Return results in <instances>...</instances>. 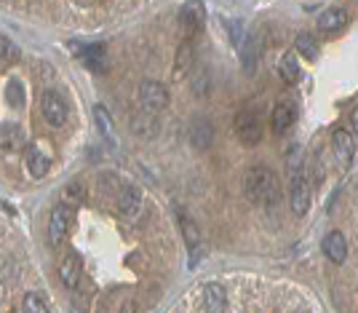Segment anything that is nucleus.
Returning <instances> with one entry per match:
<instances>
[{
    "instance_id": "19",
    "label": "nucleus",
    "mask_w": 358,
    "mask_h": 313,
    "mask_svg": "<svg viewBox=\"0 0 358 313\" xmlns=\"http://www.w3.org/2000/svg\"><path fill=\"white\" fill-rule=\"evenodd\" d=\"M278 73H281V78H284L289 86L299 83V78H302V70H299L297 57H294V54H284V57H281V62H278Z\"/></svg>"
},
{
    "instance_id": "17",
    "label": "nucleus",
    "mask_w": 358,
    "mask_h": 313,
    "mask_svg": "<svg viewBox=\"0 0 358 313\" xmlns=\"http://www.w3.org/2000/svg\"><path fill=\"white\" fill-rule=\"evenodd\" d=\"M27 169H30V174L35 179L45 177V172H48V155H45V150L41 145H30L27 148Z\"/></svg>"
},
{
    "instance_id": "26",
    "label": "nucleus",
    "mask_w": 358,
    "mask_h": 313,
    "mask_svg": "<svg viewBox=\"0 0 358 313\" xmlns=\"http://www.w3.org/2000/svg\"><path fill=\"white\" fill-rule=\"evenodd\" d=\"M19 60V48L11 38H6V35H0V62L3 64H14Z\"/></svg>"
},
{
    "instance_id": "4",
    "label": "nucleus",
    "mask_w": 358,
    "mask_h": 313,
    "mask_svg": "<svg viewBox=\"0 0 358 313\" xmlns=\"http://www.w3.org/2000/svg\"><path fill=\"white\" fill-rule=\"evenodd\" d=\"M139 104H142V113L155 116V113L166 110V104H169V91H166V86L158 83V81H142V86H139Z\"/></svg>"
},
{
    "instance_id": "24",
    "label": "nucleus",
    "mask_w": 358,
    "mask_h": 313,
    "mask_svg": "<svg viewBox=\"0 0 358 313\" xmlns=\"http://www.w3.org/2000/svg\"><path fill=\"white\" fill-rule=\"evenodd\" d=\"M294 48H297L305 60H315L318 57V41H315L310 32H299L297 41H294Z\"/></svg>"
},
{
    "instance_id": "28",
    "label": "nucleus",
    "mask_w": 358,
    "mask_h": 313,
    "mask_svg": "<svg viewBox=\"0 0 358 313\" xmlns=\"http://www.w3.org/2000/svg\"><path fill=\"white\" fill-rule=\"evenodd\" d=\"M193 89H195V94L198 97H203L206 91H209V73L201 67V70H195V75H193Z\"/></svg>"
},
{
    "instance_id": "20",
    "label": "nucleus",
    "mask_w": 358,
    "mask_h": 313,
    "mask_svg": "<svg viewBox=\"0 0 358 313\" xmlns=\"http://www.w3.org/2000/svg\"><path fill=\"white\" fill-rule=\"evenodd\" d=\"M131 129L139 137H155L158 134V120L150 113H136L134 118H131Z\"/></svg>"
},
{
    "instance_id": "8",
    "label": "nucleus",
    "mask_w": 358,
    "mask_h": 313,
    "mask_svg": "<svg viewBox=\"0 0 358 313\" xmlns=\"http://www.w3.org/2000/svg\"><path fill=\"white\" fill-rule=\"evenodd\" d=\"M331 148H334V155L340 158V164H353V155H356V137L348 129H337L334 137H331Z\"/></svg>"
},
{
    "instance_id": "13",
    "label": "nucleus",
    "mask_w": 358,
    "mask_h": 313,
    "mask_svg": "<svg viewBox=\"0 0 358 313\" xmlns=\"http://www.w3.org/2000/svg\"><path fill=\"white\" fill-rule=\"evenodd\" d=\"M203 308L206 313H224L227 308V295H224V286L217 281L206 284V289H203Z\"/></svg>"
},
{
    "instance_id": "9",
    "label": "nucleus",
    "mask_w": 358,
    "mask_h": 313,
    "mask_svg": "<svg viewBox=\"0 0 358 313\" xmlns=\"http://www.w3.org/2000/svg\"><path fill=\"white\" fill-rule=\"evenodd\" d=\"M142 207V190L136 185H123L118 193V211L123 217H136Z\"/></svg>"
},
{
    "instance_id": "18",
    "label": "nucleus",
    "mask_w": 358,
    "mask_h": 313,
    "mask_svg": "<svg viewBox=\"0 0 358 313\" xmlns=\"http://www.w3.org/2000/svg\"><path fill=\"white\" fill-rule=\"evenodd\" d=\"M241 64H243V70L246 73H254L257 70V62H259V46H257V38L249 35L243 43H241Z\"/></svg>"
},
{
    "instance_id": "6",
    "label": "nucleus",
    "mask_w": 358,
    "mask_h": 313,
    "mask_svg": "<svg viewBox=\"0 0 358 313\" xmlns=\"http://www.w3.org/2000/svg\"><path fill=\"white\" fill-rule=\"evenodd\" d=\"M70 223H73V209L67 207V204L54 207L51 220H48V241H51V246L62 244V239H64L67 230H70Z\"/></svg>"
},
{
    "instance_id": "10",
    "label": "nucleus",
    "mask_w": 358,
    "mask_h": 313,
    "mask_svg": "<svg viewBox=\"0 0 358 313\" xmlns=\"http://www.w3.org/2000/svg\"><path fill=\"white\" fill-rule=\"evenodd\" d=\"M324 254H327L331 263L343 265L345 257H348V239H345V233H340V230L327 233V239H324Z\"/></svg>"
},
{
    "instance_id": "3",
    "label": "nucleus",
    "mask_w": 358,
    "mask_h": 313,
    "mask_svg": "<svg viewBox=\"0 0 358 313\" xmlns=\"http://www.w3.org/2000/svg\"><path fill=\"white\" fill-rule=\"evenodd\" d=\"M236 134L243 145H257L262 139V110L257 102L241 107L238 118H236Z\"/></svg>"
},
{
    "instance_id": "22",
    "label": "nucleus",
    "mask_w": 358,
    "mask_h": 313,
    "mask_svg": "<svg viewBox=\"0 0 358 313\" xmlns=\"http://www.w3.org/2000/svg\"><path fill=\"white\" fill-rule=\"evenodd\" d=\"M19 145H22V129L16 123H3L0 126V148L16 150Z\"/></svg>"
},
{
    "instance_id": "1",
    "label": "nucleus",
    "mask_w": 358,
    "mask_h": 313,
    "mask_svg": "<svg viewBox=\"0 0 358 313\" xmlns=\"http://www.w3.org/2000/svg\"><path fill=\"white\" fill-rule=\"evenodd\" d=\"M243 193L254 204L262 207H273L278 201V177L270 166H252L243 177Z\"/></svg>"
},
{
    "instance_id": "15",
    "label": "nucleus",
    "mask_w": 358,
    "mask_h": 313,
    "mask_svg": "<svg viewBox=\"0 0 358 313\" xmlns=\"http://www.w3.org/2000/svg\"><path fill=\"white\" fill-rule=\"evenodd\" d=\"M59 279L67 289H78V284H80V279H83V273H80V260H78L75 254H67V257L62 260Z\"/></svg>"
},
{
    "instance_id": "14",
    "label": "nucleus",
    "mask_w": 358,
    "mask_h": 313,
    "mask_svg": "<svg viewBox=\"0 0 358 313\" xmlns=\"http://www.w3.org/2000/svg\"><path fill=\"white\" fill-rule=\"evenodd\" d=\"M179 22H182V27H185L187 35L198 32L201 25H203V6L201 3H185L182 11H179Z\"/></svg>"
},
{
    "instance_id": "25",
    "label": "nucleus",
    "mask_w": 358,
    "mask_h": 313,
    "mask_svg": "<svg viewBox=\"0 0 358 313\" xmlns=\"http://www.w3.org/2000/svg\"><path fill=\"white\" fill-rule=\"evenodd\" d=\"M187 70H195V60H193V48H190V41H185L182 48L177 54V78L187 75Z\"/></svg>"
},
{
    "instance_id": "29",
    "label": "nucleus",
    "mask_w": 358,
    "mask_h": 313,
    "mask_svg": "<svg viewBox=\"0 0 358 313\" xmlns=\"http://www.w3.org/2000/svg\"><path fill=\"white\" fill-rule=\"evenodd\" d=\"M6 97H8V102L14 104V107H22V104H24L22 83H19V81H11V83H8V91H6Z\"/></svg>"
},
{
    "instance_id": "12",
    "label": "nucleus",
    "mask_w": 358,
    "mask_h": 313,
    "mask_svg": "<svg viewBox=\"0 0 358 313\" xmlns=\"http://www.w3.org/2000/svg\"><path fill=\"white\" fill-rule=\"evenodd\" d=\"M348 25V8L343 6H334V8H327L324 14L318 16V30L321 32H340Z\"/></svg>"
},
{
    "instance_id": "21",
    "label": "nucleus",
    "mask_w": 358,
    "mask_h": 313,
    "mask_svg": "<svg viewBox=\"0 0 358 313\" xmlns=\"http://www.w3.org/2000/svg\"><path fill=\"white\" fill-rule=\"evenodd\" d=\"M22 313H51L48 298L43 292H27L24 300H22Z\"/></svg>"
},
{
    "instance_id": "30",
    "label": "nucleus",
    "mask_w": 358,
    "mask_h": 313,
    "mask_svg": "<svg viewBox=\"0 0 358 313\" xmlns=\"http://www.w3.org/2000/svg\"><path fill=\"white\" fill-rule=\"evenodd\" d=\"M73 198V204H80V198H83V188L78 185V182H73V185H67V190H64V198Z\"/></svg>"
},
{
    "instance_id": "7",
    "label": "nucleus",
    "mask_w": 358,
    "mask_h": 313,
    "mask_svg": "<svg viewBox=\"0 0 358 313\" xmlns=\"http://www.w3.org/2000/svg\"><path fill=\"white\" fill-rule=\"evenodd\" d=\"M294 120H297V107L289 99H281L273 107V113H270V126H273L275 134H286L294 126Z\"/></svg>"
},
{
    "instance_id": "27",
    "label": "nucleus",
    "mask_w": 358,
    "mask_h": 313,
    "mask_svg": "<svg viewBox=\"0 0 358 313\" xmlns=\"http://www.w3.org/2000/svg\"><path fill=\"white\" fill-rule=\"evenodd\" d=\"M179 225H182V236H185V241H187V246H190V249L198 246V244H201V230L195 228L193 220H190V217H182Z\"/></svg>"
},
{
    "instance_id": "11",
    "label": "nucleus",
    "mask_w": 358,
    "mask_h": 313,
    "mask_svg": "<svg viewBox=\"0 0 358 313\" xmlns=\"http://www.w3.org/2000/svg\"><path fill=\"white\" fill-rule=\"evenodd\" d=\"M75 54L83 60V64L94 70V73H105L107 67V51L105 46L94 43V46H86V48H75Z\"/></svg>"
},
{
    "instance_id": "23",
    "label": "nucleus",
    "mask_w": 358,
    "mask_h": 313,
    "mask_svg": "<svg viewBox=\"0 0 358 313\" xmlns=\"http://www.w3.org/2000/svg\"><path fill=\"white\" fill-rule=\"evenodd\" d=\"M94 120H96V126H99V134L110 139V142H115V129H113V120H110V113H107L102 104H96L94 107Z\"/></svg>"
},
{
    "instance_id": "31",
    "label": "nucleus",
    "mask_w": 358,
    "mask_h": 313,
    "mask_svg": "<svg viewBox=\"0 0 358 313\" xmlns=\"http://www.w3.org/2000/svg\"><path fill=\"white\" fill-rule=\"evenodd\" d=\"M227 25H230V38H233V46H236V48H241V43H243L241 25H238V22H227Z\"/></svg>"
},
{
    "instance_id": "5",
    "label": "nucleus",
    "mask_w": 358,
    "mask_h": 313,
    "mask_svg": "<svg viewBox=\"0 0 358 313\" xmlns=\"http://www.w3.org/2000/svg\"><path fill=\"white\" fill-rule=\"evenodd\" d=\"M41 113H43L45 123L54 126V129L64 126V123H67V116H70L67 102H64V97H62L59 91H45L43 99H41Z\"/></svg>"
},
{
    "instance_id": "32",
    "label": "nucleus",
    "mask_w": 358,
    "mask_h": 313,
    "mask_svg": "<svg viewBox=\"0 0 358 313\" xmlns=\"http://www.w3.org/2000/svg\"><path fill=\"white\" fill-rule=\"evenodd\" d=\"M120 313H136V302H123V308H120Z\"/></svg>"
},
{
    "instance_id": "2",
    "label": "nucleus",
    "mask_w": 358,
    "mask_h": 313,
    "mask_svg": "<svg viewBox=\"0 0 358 313\" xmlns=\"http://www.w3.org/2000/svg\"><path fill=\"white\" fill-rule=\"evenodd\" d=\"M289 204H292V211L302 217L308 214L310 209V179H308V172L302 169V155H299V148L289 150Z\"/></svg>"
},
{
    "instance_id": "16",
    "label": "nucleus",
    "mask_w": 358,
    "mask_h": 313,
    "mask_svg": "<svg viewBox=\"0 0 358 313\" xmlns=\"http://www.w3.org/2000/svg\"><path fill=\"white\" fill-rule=\"evenodd\" d=\"M214 139V126L206 118H195L190 123V142L195 145V150H206Z\"/></svg>"
}]
</instances>
